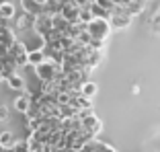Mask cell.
<instances>
[{
    "instance_id": "5bb4252c",
    "label": "cell",
    "mask_w": 160,
    "mask_h": 152,
    "mask_svg": "<svg viewBox=\"0 0 160 152\" xmlns=\"http://www.w3.org/2000/svg\"><path fill=\"white\" fill-rule=\"evenodd\" d=\"M72 105H74L78 111H84V109H92V99H88V97L84 95H78L72 99Z\"/></svg>"
},
{
    "instance_id": "e0dca14e",
    "label": "cell",
    "mask_w": 160,
    "mask_h": 152,
    "mask_svg": "<svg viewBox=\"0 0 160 152\" xmlns=\"http://www.w3.org/2000/svg\"><path fill=\"white\" fill-rule=\"evenodd\" d=\"M90 10H92L94 19H107V21H109V17H111V14H109L101 4H97V2H92V4H90Z\"/></svg>"
},
{
    "instance_id": "4fadbf2b",
    "label": "cell",
    "mask_w": 160,
    "mask_h": 152,
    "mask_svg": "<svg viewBox=\"0 0 160 152\" xmlns=\"http://www.w3.org/2000/svg\"><path fill=\"white\" fill-rule=\"evenodd\" d=\"M45 60H47V56H45L43 49H33V52H29V66H31V68L43 64Z\"/></svg>"
},
{
    "instance_id": "cb8c5ba5",
    "label": "cell",
    "mask_w": 160,
    "mask_h": 152,
    "mask_svg": "<svg viewBox=\"0 0 160 152\" xmlns=\"http://www.w3.org/2000/svg\"><path fill=\"white\" fill-rule=\"evenodd\" d=\"M10 117V109L6 105H0V121H6Z\"/></svg>"
},
{
    "instance_id": "603a6c76",
    "label": "cell",
    "mask_w": 160,
    "mask_h": 152,
    "mask_svg": "<svg viewBox=\"0 0 160 152\" xmlns=\"http://www.w3.org/2000/svg\"><path fill=\"white\" fill-rule=\"evenodd\" d=\"M14 152H31V150H29V142H27V140H17V144H14Z\"/></svg>"
},
{
    "instance_id": "5b68a950",
    "label": "cell",
    "mask_w": 160,
    "mask_h": 152,
    "mask_svg": "<svg viewBox=\"0 0 160 152\" xmlns=\"http://www.w3.org/2000/svg\"><path fill=\"white\" fill-rule=\"evenodd\" d=\"M33 31L39 37L47 39L49 33L53 31V17H49V14H39V17H35V29Z\"/></svg>"
},
{
    "instance_id": "3957f363",
    "label": "cell",
    "mask_w": 160,
    "mask_h": 152,
    "mask_svg": "<svg viewBox=\"0 0 160 152\" xmlns=\"http://www.w3.org/2000/svg\"><path fill=\"white\" fill-rule=\"evenodd\" d=\"M86 31L92 37V41H105L111 33V23L107 19H92L86 25Z\"/></svg>"
},
{
    "instance_id": "d6986e66",
    "label": "cell",
    "mask_w": 160,
    "mask_h": 152,
    "mask_svg": "<svg viewBox=\"0 0 160 152\" xmlns=\"http://www.w3.org/2000/svg\"><path fill=\"white\" fill-rule=\"evenodd\" d=\"M92 19H94V14H92V10H90V4L84 6V8H80V23L88 25Z\"/></svg>"
},
{
    "instance_id": "ac0fdd59",
    "label": "cell",
    "mask_w": 160,
    "mask_h": 152,
    "mask_svg": "<svg viewBox=\"0 0 160 152\" xmlns=\"http://www.w3.org/2000/svg\"><path fill=\"white\" fill-rule=\"evenodd\" d=\"M144 8H146V6H142V4H138L136 0H132V2H129V4L125 6L127 14H132V17H138V14H142V13H144Z\"/></svg>"
},
{
    "instance_id": "484cf974",
    "label": "cell",
    "mask_w": 160,
    "mask_h": 152,
    "mask_svg": "<svg viewBox=\"0 0 160 152\" xmlns=\"http://www.w3.org/2000/svg\"><path fill=\"white\" fill-rule=\"evenodd\" d=\"M0 152H4V146H2V144H0Z\"/></svg>"
},
{
    "instance_id": "7c38bea8",
    "label": "cell",
    "mask_w": 160,
    "mask_h": 152,
    "mask_svg": "<svg viewBox=\"0 0 160 152\" xmlns=\"http://www.w3.org/2000/svg\"><path fill=\"white\" fill-rule=\"evenodd\" d=\"M14 17H17V8H14V4L10 2V0H2L0 2V19L2 21H12Z\"/></svg>"
},
{
    "instance_id": "8fae6325",
    "label": "cell",
    "mask_w": 160,
    "mask_h": 152,
    "mask_svg": "<svg viewBox=\"0 0 160 152\" xmlns=\"http://www.w3.org/2000/svg\"><path fill=\"white\" fill-rule=\"evenodd\" d=\"M6 84H8V89L19 90V93H25V90H27V80H25V78L19 74V72L10 74L8 78H6Z\"/></svg>"
},
{
    "instance_id": "7a4b0ae2",
    "label": "cell",
    "mask_w": 160,
    "mask_h": 152,
    "mask_svg": "<svg viewBox=\"0 0 160 152\" xmlns=\"http://www.w3.org/2000/svg\"><path fill=\"white\" fill-rule=\"evenodd\" d=\"M12 29H14V33H17V37H25V35L33 33V29H35V17H33V14H29V13H25V10L17 13Z\"/></svg>"
},
{
    "instance_id": "9a60e30c",
    "label": "cell",
    "mask_w": 160,
    "mask_h": 152,
    "mask_svg": "<svg viewBox=\"0 0 160 152\" xmlns=\"http://www.w3.org/2000/svg\"><path fill=\"white\" fill-rule=\"evenodd\" d=\"M103 60V49H92L90 48V53H88V60H86V66L88 68H97Z\"/></svg>"
},
{
    "instance_id": "6da1fadb",
    "label": "cell",
    "mask_w": 160,
    "mask_h": 152,
    "mask_svg": "<svg viewBox=\"0 0 160 152\" xmlns=\"http://www.w3.org/2000/svg\"><path fill=\"white\" fill-rule=\"evenodd\" d=\"M35 74H37V78L45 84V82H53L58 80L60 76H64L66 72H64V68H62V64H56L52 62V60H45L43 64H39V66L33 68Z\"/></svg>"
},
{
    "instance_id": "30bf717a",
    "label": "cell",
    "mask_w": 160,
    "mask_h": 152,
    "mask_svg": "<svg viewBox=\"0 0 160 152\" xmlns=\"http://www.w3.org/2000/svg\"><path fill=\"white\" fill-rule=\"evenodd\" d=\"M33 103H35V101H33V97L29 95V93H21V97L14 99V109L19 111V113H27Z\"/></svg>"
},
{
    "instance_id": "ba28073f",
    "label": "cell",
    "mask_w": 160,
    "mask_h": 152,
    "mask_svg": "<svg viewBox=\"0 0 160 152\" xmlns=\"http://www.w3.org/2000/svg\"><path fill=\"white\" fill-rule=\"evenodd\" d=\"M82 129L88 132V134H92L94 138H97V134L103 129V124H101V119L92 113V115H88L86 119H82Z\"/></svg>"
},
{
    "instance_id": "277c9868",
    "label": "cell",
    "mask_w": 160,
    "mask_h": 152,
    "mask_svg": "<svg viewBox=\"0 0 160 152\" xmlns=\"http://www.w3.org/2000/svg\"><path fill=\"white\" fill-rule=\"evenodd\" d=\"M8 56H10V60L17 64V68H27L29 66V49L23 43V39L17 37V41L8 48Z\"/></svg>"
},
{
    "instance_id": "44dd1931",
    "label": "cell",
    "mask_w": 160,
    "mask_h": 152,
    "mask_svg": "<svg viewBox=\"0 0 160 152\" xmlns=\"http://www.w3.org/2000/svg\"><path fill=\"white\" fill-rule=\"evenodd\" d=\"M56 103L60 105V107L70 105L72 103V95H70V93H58V95H56Z\"/></svg>"
},
{
    "instance_id": "7402d4cb",
    "label": "cell",
    "mask_w": 160,
    "mask_h": 152,
    "mask_svg": "<svg viewBox=\"0 0 160 152\" xmlns=\"http://www.w3.org/2000/svg\"><path fill=\"white\" fill-rule=\"evenodd\" d=\"M152 31H154V33H160V8L156 10V14L154 17H152Z\"/></svg>"
},
{
    "instance_id": "d4e9b609",
    "label": "cell",
    "mask_w": 160,
    "mask_h": 152,
    "mask_svg": "<svg viewBox=\"0 0 160 152\" xmlns=\"http://www.w3.org/2000/svg\"><path fill=\"white\" fill-rule=\"evenodd\" d=\"M136 2H138V4H142V6H146L148 2H150V0H136Z\"/></svg>"
},
{
    "instance_id": "52a82bcc",
    "label": "cell",
    "mask_w": 160,
    "mask_h": 152,
    "mask_svg": "<svg viewBox=\"0 0 160 152\" xmlns=\"http://www.w3.org/2000/svg\"><path fill=\"white\" fill-rule=\"evenodd\" d=\"M62 17L68 21L70 25H76L80 23V6H76L74 2H68V4H64V8H62Z\"/></svg>"
},
{
    "instance_id": "8992f818",
    "label": "cell",
    "mask_w": 160,
    "mask_h": 152,
    "mask_svg": "<svg viewBox=\"0 0 160 152\" xmlns=\"http://www.w3.org/2000/svg\"><path fill=\"white\" fill-rule=\"evenodd\" d=\"M45 4L47 0H21V10L33 14V17H39V14H43Z\"/></svg>"
},
{
    "instance_id": "9c48e42d",
    "label": "cell",
    "mask_w": 160,
    "mask_h": 152,
    "mask_svg": "<svg viewBox=\"0 0 160 152\" xmlns=\"http://www.w3.org/2000/svg\"><path fill=\"white\" fill-rule=\"evenodd\" d=\"M133 21L132 14H127V13H121V14H111L109 17V23H111V29H125L129 27Z\"/></svg>"
},
{
    "instance_id": "2e32d148",
    "label": "cell",
    "mask_w": 160,
    "mask_h": 152,
    "mask_svg": "<svg viewBox=\"0 0 160 152\" xmlns=\"http://www.w3.org/2000/svg\"><path fill=\"white\" fill-rule=\"evenodd\" d=\"M0 144L4 148H14V144H17V138H14L12 132H2L0 134Z\"/></svg>"
},
{
    "instance_id": "ffe728a7",
    "label": "cell",
    "mask_w": 160,
    "mask_h": 152,
    "mask_svg": "<svg viewBox=\"0 0 160 152\" xmlns=\"http://www.w3.org/2000/svg\"><path fill=\"white\" fill-rule=\"evenodd\" d=\"M97 90H99V86L94 84V82H86V84L82 86V95L88 97V99H92V97L97 95Z\"/></svg>"
}]
</instances>
